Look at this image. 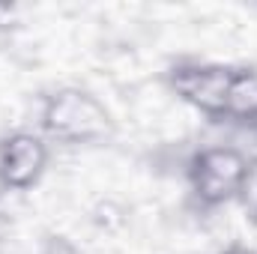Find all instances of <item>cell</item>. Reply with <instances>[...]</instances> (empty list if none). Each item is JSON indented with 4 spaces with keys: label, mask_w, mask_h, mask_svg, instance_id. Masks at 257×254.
Segmentation results:
<instances>
[{
    "label": "cell",
    "mask_w": 257,
    "mask_h": 254,
    "mask_svg": "<svg viewBox=\"0 0 257 254\" xmlns=\"http://www.w3.org/2000/svg\"><path fill=\"white\" fill-rule=\"evenodd\" d=\"M87 218H90V224H93L96 230H102V233H120L128 224V209L120 200H114V197H102V200H96V203L90 206Z\"/></svg>",
    "instance_id": "6"
},
{
    "label": "cell",
    "mask_w": 257,
    "mask_h": 254,
    "mask_svg": "<svg viewBox=\"0 0 257 254\" xmlns=\"http://www.w3.org/2000/svg\"><path fill=\"white\" fill-rule=\"evenodd\" d=\"M224 123L257 132V66H233L224 102Z\"/></svg>",
    "instance_id": "5"
},
{
    "label": "cell",
    "mask_w": 257,
    "mask_h": 254,
    "mask_svg": "<svg viewBox=\"0 0 257 254\" xmlns=\"http://www.w3.org/2000/svg\"><path fill=\"white\" fill-rule=\"evenodd\" d=\"M230 72H233L230 63L203 60V57H180L165 69V90L197 117L209 123H224Z\"/></svg>",
    "instance_id": "3"
},
{
    "label": "cell",
    "mask_w": 257,
    "mask_h": 254,
    "mask_svg": "<svg viewBox=\"0 0 257 254\" xmlns=\"http://www.w3.org/2000/svg\"><path fill=\"white\" fill-rule=\"evenodd\" d=\"M39 135L48 144L63 147H96L114 138L117 120L111 108L87 87L63 84L42 96L36 111Z\"/></svg>",
    "instance_id": "2"
},
{
    "label": "cell",
    "mask_w": 257,
    "mask_h": 254,
    "mask_svg": "<svg viewBox=\"0 0 257 254\" xmlns=\"http://www.w3.org/2000/svg\"><path fill=\"white\" fill-rule=\"evenodd\" d=\"M51 144L39 129H9L0 135V191L24 194L33 191L48 174Z\"/></svg>",
    "instance_id": "4"
},
{
    "label": "cell",
    "mask_w": 257,
    "mask_h": 254,
    "mask_svg": "<svg viewBox=\"0 0 257 254\" xmlns=\"http://www.w3.org/2000/svg\"><path fill=\"white\" fill-rule=\"evenodd\" d=\"M218 254H257V245H251V242H227Z\"/></svg>",
    "instance_id": "8"
},
{
    "label": "cell",
    "mask_w": 257,
    "mask_h": 254,
    "mask_svg": "<svg viewBox=\"0 0 257 254\" xmlns=\"http://www.w3.org/2000/svg\"><path fill=\"white\" fill-rule=\"evenodd\" d=\"M257 159L239 144H206L192 150L183 165V180L197 209L218 212L233 206L251 189Z\"/></svg>",
    "instance_id": "1"
},
{
    "label": "cell",
    "mask_w": 257,
    "mask_h": 254,
    "mask_svg": "<svg viewBox=\"0 0 257 254\" xmlns=\"http://www.w3.org/2000/svg\"><path fill=\"white\" fill-rule=\"evenodd\" d=\"M36 254H84V248H81L75 239H69L66 233H48V236L39 242Z\"/></svg>",
    "instance_id": "7"
}]
</instances>
